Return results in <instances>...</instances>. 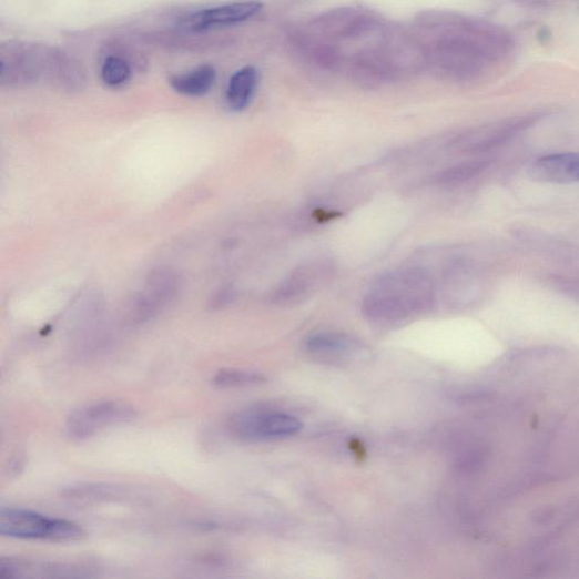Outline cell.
<instances>
[{"label":"cell","mask_w":579,"mask_h":579,"mask_svg":"<svg viewBox=\"0 0 579 579\" xmlns=\"http://www.w3.org/2000/svg\"><path fill=\"white\" fill-rule=\"evenodd\" d=\"M435 301L431 273L423 267H404L380 276L370 286L363 312L370 323L394 327L429 312Z\"/></svg>","instance_id":"6da1fadb"},{"label":"cell","mask_w":579,"mask_h":579,"mask_svg":"<svg viewBox=\"0 0 579 579\" xmlns=\"http://www.w3.org/2000/svg\"><path fill=\"white\" fill-rule=\"evenodd\" d=\"M0 535L20 539L50 542L83 540L85 530L71 520L53 518L22 508H3L0 511Z\"/></svg>","instance_id":"7a4b0ae2"},{"label":"cell","mask_w":579,"mask_h":579,"mask_svg":"<svg viewBox=\"0 0 579 579\" xmlns=\"http://www.w3.org/2000/svg\"><path fill=\"white\" fill-rule=\"evenodd\" d=\"M65 58L47 49L37 47H14L3 51L0 60L2 83H32L42 77L68 78L72 71Z\"/></svg>","instance_id":"3957f363"},{"label":"cell","mask_w":579,"mask_h":579,"mask_svg":"<svg viewBox=\"0 0 579 579\" xmlns=\"http://www.w3.org/2000/svg\"><path fill=\"white\" fill-rule=\"evenodd\" d=\"M231 435L246 441H271L297 435L303 424L294 416L282 413L247 409L235 414L227 421Z\"/></svg>","instance_id":"277c9868"},{"label":"cell","mask_w":579,"mask_h":579,"mask_svg":"<svg viewBox=\"0 0 579 579\" xmlns=\"http://www.w3.org/2000/svg\"><path fill=\"white\" fill-rule=\"evenodd\" d=\"M136 417V410L125 402L96 400L83 405L69 417L67 433L73 440H87L106 428L132 423Z\"/></svg>","instance_id":"5b68a950"},{"label":"cell","mask_w":579,"mask_h":579,"mask_svg":"<svg viewBox=\"0 0 579 579\" xmlns=\"http://www.w3.org/2000/svg\"><path fill=\"white\" fill-rule=\"evenodd\" d=\"M332 266L317 260L304 264L287 275L274 293V301L281 305H295L305 302L329 277Z\"/></svg>","instance_id":"8992f818"},{"label":"cell","mask_w":579,"mask_h":579,"mask_svg":"<svg viewBox=\"0 0 579 579\" xmlns=\"http://www.w3.org/2000/svg\"><path fill=\"white\" fill-rule=\"evenodd\" d=\"M95 569L84 563L60 561H32L3 558L0 560V578H83L94 577Z\"/></svg>","instance_id":"52a82bcc"},{"label":"cell","mask_w":579,"mask_h":579,"mask_svg":"<svg viewBox=\"0 0 579 579\" xmlns=\"http://www.w3.org/2000/svg\"><path fill=\"white\" fill-rule=\"evenodd\" d=\"M307 352L326 363H344L364 354V345L354 336L339 332H319L306 342Z\"/></svg>","instance_id":"ba28073f"},{"label":"cell","mask_w":579,"mask_h":579,"mask_svg":"<svg viewBox=\"0 0 579 579\" xmlns=\"http://www.w3.org/2000/svg\"><path fill=\"white\" fill-rule=\"evenodd\" d=\"M258 2H241L196 12L183 21V27L193 32L205 31L215 27L233 26L245 22L261 12Z\"/></svg>","instance_id":"9c48e42d"},{"label":"cell","mask_w":579,"mask_h":579,"mask_svg":"<svg viewBox=\"0 0 579 579\" xmlns=\"http://www.w3.org/2000/svg\"><path fill=\"white\" fill-rule=\"evenodd\" d=\"M530 176L545 183H579V154L558 153L542 156L531 165Z\"/></svg>","instance_id":"30bf717a"},{"label":"cell","mask_w":579,"mask_h":579,"mask_svg":"<svg viewBox=\"0 0 579 579\" xmlns=\"http://www.w3.org/2000/svg\"><path fill=\"white\" fill-rule=\"evenodd\" d=\"M258 85V72L253 67H246L236 72L230 79L225 100L231 110L242 111L246 109L256 92Z\"/></svg>","instance_id":"8fae6325"},{"label":"cell","mask_w":579,"mask_h":579,"mask_svg":"<svg viewBox=\"0 0 579 579\" xmlns=\"http://www.w3.org/2000/svg\"><path fill=\"white\" fill-rule=\"evenodd\" d=\"M216 80L215 70L203 65L189 73L172 77L170 85L180 94L186 96H203L213 88Z\"/></svg>","instance_id":"7c38bea8"},{"label":"cell","mask_w":579,"mask_h":579,"mask_svg":"<svg viewBox=\"0 0 579 579\" xmlns=\"http://www.w3.org/2000/svg\"><path fill=\"white\" fill-rule=\"evenodd\" d=\"M487 166L488 162L486 161H473L450 166L439 173L436 177V184L443 186H457L465 184L481 175Z\"/></svg>","instance_id":"4fadbf2b"},{"label":"cell","mask_w":579,"mask_h":579,"mask_svg":"<svg viewBox=\"0 0 579 579\" xmlns=\"http://www.w3.org/2000/svg\"><path fill=\"white\" fill-rule=\"evenodd\" d=\"M264 383V375L244 369H222L213 377V384L220 388L252 387Z\"/></svg>","instance_id":"5bb4252c"},{"label":"cell","mask_w":579,"mask_h":579,"mask_svg":"<svg viewBox=\"0 0 579 579\" xmlns=\"http://www.w3.org/2000/svg\"><path fill=\"white\" fill-rule=\"evenodd\" d=\"M132 77L130 63L120 55H109L101 68L102 81L111 88L124 85Z\"/></svg>","instance_id":"9a60e30c"},{"label":"cell","mask_w":579,"mask_h":579,"mask_svg":"<svg viewBox=\"0 0 579 579\" xmlns=\"http://www.w3.org/2000/svg\"><path fill=\"white\" fill-rule=\"evenodd\" d=\"M71 499L78 500H102L125 497V489L112 487L111 485H83L68 489L65 494Z\"/></svg>","instance_id":"2e32d148"}]
</instances>
